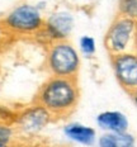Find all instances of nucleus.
Segmentation results:
<instances>
[{"mask_svg":"<svg viewBox=\"0 0 137 147\" xmlns=\"http://www.w3.org/2000/svg\"><path fill=\"white\" fill-rule=\"evenodd\" d=\"M80 88L78 79L48 76L38 88L32 102L43 107L53 121L67 118L78 108Z\"/></svg>","mask_w":137,"mask_h":147,"instance_id":"obj_1","label":"nucleus"},{"mask_svg":"<svg viewBox=\"0 0 137 147\" xmlns=\"http://www.w3.org/2000/svg\"><path fill=\"white\" fill-rule=\"evenodd\" d=\"M13 38H38L45 27L43 11L37 5L22 3L0 18Z\"/></svg>","mask_w":137,"mask_h":147,"instance_id":"obj_2","label":"nucleus"},{"mask_svg":"<svg viewBox=\"0 0 137 147\" xmlns=\"http://www.w3.org/2000/svg\"><path fill=\"white\" fill-rule=\"evenodd\" d=\"M45 70L50 76L78 79L81 66L80 53L69 41H57L46 45Z\"/></svg>","mask_w":137,"mask_h":147,"instance_id":"obj_3","label":"nucleus"},{"mask_svg":"<svg viewBox=\"0 0 137 147\" xmlns=\"http://www.w3.org/2000/svg\"><path fill=\"white\" fill-rule=\"evenodd\" d=\"M104 48L109 57L137 52V22L115 15L104 34Z\"/></svg>","mask_w":137,"mask_h":147,"instance_id":"obj_4","label":"nucleus"},{"mask_svg":"<svg viewBox=\"0 0 137 147\" xmlns=\"http://www.w3.org/2000/svg\"><path fill=\"white\" fill-rule=\"evenodd\" d=\"M53 122V118L43 107L33 103L15 113L13 127L18 140H33L38 137L48 124Z\"/></svg>","mask_w":137,"mask_h":147,"instance_id":"obj_5","label":"nucleus"},{"mask_svg":"<svg viewBox=\"0 0 137 147\" xmlns=\"http://www.w3.org/2000/svg\"><path fill=\"white\" fill-rule=\"evenodd\" d=\"M113 75L126 93L137 90V52H128L111 56Z\"/></svg>","mask_w":137,"mask_h":147,"instance_id":"obj_6","label":"nucleus"},{"mask_svg":"<svg viewBox=\"0 0 137 147\" xmlns=\"http://www.w3.org/2000/svg\"><path fill=\"white\" fill-rule=\"evenodd\" d=\"M75 26L74 15L66 10H59L50 14L45 19V27L38 39H43L46 45L57 41H67Z\"/></svg>","mask_w":137,"mask_h":147,"instance_id":"obj_7","label":"nucleus"},{"mask_svg":"<svg viewBox=\"0 0 137 147\" xmlns=\"http://www.w3.org/2000/svg\"><path fill=\"white\" fill-rule=\"evenodd\" d=\"M97 124L103 132L123 133L128 132L130 122L124 113L119 110H104L97 115Z\"/></svg>","mask_w":137,"mask_h":147,"instance_id":"obj_8","label":"nucleus"},{"mask_svg":"<svg viewBox=\"0 0 137 147\" xmlns=\"http://www.w3.org/2000/svg\"><path fill=\"white\" fill-rule=\"evenodd\" d=\"M62 132L67 140L83 146H93L98 140L97 131L93 127L79 123V122H71V123L66 124Z\"/></svg>","mask_w":137,"mask_h":147,"instance_id":"obj_9","label":"nucleus"},{"mask_svg":"<svg viewBox=\"0 0 137 147\" xmlns=\"http://www.w3.org/2000/svg\"><path fill=\"white\" fill-rule=\"evenodd\" d=\"M97 145L98 147H133L136 146V140L130 132H103L97 140Z\"/></svg>","mask_w":137,"mask_h":147,"instance_id":"obj_10","label":"nucleus"},{"mask_svg":"<svg viewBox=\"0 0 137 147\" xmlns=\"http://www.w3.org/2000/svg\"><path fill=\"white\" fill-rule=\"evenodd\" d=\"M117 15L137 22V0H118Z\"/></svg>","mask_w":137,"mask_h":147,"instance_id":"obj_11","label":"nucleus"},{"mask_svg":"<svg viewBox=\"0 0 137 147\" xmlns=\"http://www.w3.org/2000/svg\"><path fill=\"white\" fill-rule=\"evenodd\" d=\"M79 51L85 57H93L97 52V41L94 37L85 34L79 39Z\"/></svg>","mask_w":137,"mask_h":147,"instance_id":"obj_12","label":"nucleus"},{"mask_svg":"<svg viewBox=\"0 0 137 147\" xmlns=\"http://www.w3.org/2000/svg\"><path fill=\"white\" fill-rule=\"evenodd\" d=\"M17 142V133H15L13 124L0 123V143L15 145Z\"/></svg>","mask_w":137,"mask_h":147,"instance_id":"obj_13","label":"nucleus"},{"mask_svg":"<svg viewBox=\"0 0 137 147\" xmlns=\"http://www.w3.org/2000/svg\"><path fill=\"white\" fill-rule=\"evenodd\" d=\"M14 42V38L10 36V33L5 29L4 24H3L1 19H0V52L8 48L9 46Z\"/></svg>","mask_w":137,"mask_h":147,"instance_id":"obj_14","label":"nucleus"},{"mask_svg":"<svg viewBox=\"0 0 137 147\" xmlns=\"http://www.w3.org/2000/svg\"><path fill=\"white\" fill-rule=\"evenodd\" d=\"M15 113L17 110H11L7 108V107L0 105V123H8V124H13L14 119H15Z\"/></svg>","mask_w":137,"mask_h":147,"instance_id":"obj_15","label":"nucleus"},{"mask_svg":"<svg viewBox=\"0 0 137 147\" xmlns=\"http://www.w3.org/2000/svg\"><path fill=\"white\" fill-rule=\"evenodd\" d=\"M128 95L131 96V99H132L133 104H135L136 108H137V90H136V91H133V93H131V94H128Z\"/></svg>","mask_w":137,"mask_h":147,"instance_id":"obj_16","label":"nucleus"},{"mask_svg":"<svg viewBox=\"0 0 137 147\" xmlns=\"http://www.w3.org/2000/svg\"><path fill=\"white\" fill-rule=\"evenodd\" d=\"M37 147H69L63 145H45V146H37Z\"/></svg>","mask_w":137,"mask_h":147,"instance_id":"obj_17","label":"nucleus"},{"mask_svg":"<svg viewBox=\"0 0 137 147\" xmlns=\"http://www.w3.org/2000/svg\"><path fill=\"white\" fill-rule=\"evenodd\" d=\"M0 147H17V143H15V145H5V143H0Z\"/></svg>","mask_w":137,"mask_h":147,"instance_id":"obj_18","label":"nucleus"},{"mask_svg":"<svg viewBox=\"0 0 137 147\" xmlns=\"http://www.w3.org/2000/svg\"><path fill=\"white\" fill-rule=\"evenodd\" d=\"M133 147H136V146H133Z\"/></svg>","mask_w":137,"mask_h":147,"instance_id":"obj_19","label":"nucleus"}]
</instances>
